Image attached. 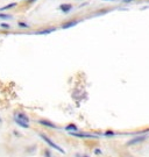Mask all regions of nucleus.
<instances>
[{"label": "nucleus", "instance_id": "nucleus-17", "mask_svg": "<svg viewBox=\"0 0 149 157\" xmlns=\"http://www.w3.org/2000/svg\"><path fill=\"white\" fill-rule=\"evenodd\" d=\"M34 1H35V0H29V2H30V4H31V2H34Z\"/></svg>", "mask_w": 149, "mask_h": 157}, {"label": "nucleus", "instance_id": "nucleus-12", "mask_svg": "<svg viewBox=\"0 0 149 157\" xmlns=\"http://www.w3.org/2000/svg\"><path fill=\"white\" fill-rule=\"evenodd\" d=\"M19 26L22 27V28H28V27H29V26H28L27 23H25V22H19Z\"/></svg>", "mask_w": 149, "mask_h": 157}, {"label": "nucleus", "instance_id": "nucleus-10", "mask_svg": "<svg viewBox=\"0 0 149 157\" xmlns=\"http://www.w3.org/2000/svg\"><path fill=\"white\" fill-rule=\"evenodd\" d=\"M16 4L15 2H12V4H10V5H7V6H4V7H1L0 8V10H10V8H12V7H14Z\"/></svg>", "mask_w": 149, "mask_h": 157}, {"label": "nucleus", "instance_id": "nucleus-1", "mask_svg": "<svg viewBox=\"0 0 149 157\" xmlns=\"http://www.w3.org/2000/svg\"><path fill=\"white\" fill-rule=\"evenodd\" d=\"M14 120H15V123L19 125L20 127L29 128V118L27 117V114L22 112H18L14 114Z\"/></svg>", "mask_w": 149, "mask_h": 157}, {"label": "nucleus", "instance_id": "nucleus-4", "mask_svg": "<svg viewBox=\"0 0 149 157\" xmlns=\"http://www.w3.org/2000/svg\"><path fill=\"white\" fill-rule=\"evenodd\" d=\"M39 123L42 125V126H44V127H49V128H57V126L55 125V123H52V122H50L48 120H39Z\"/></svg>", "mask_w": 149, "mask_h": 157}, {"label": "nucleus", "instance_id": "nucleus-18", "mask_svg": "<svg viewBox=\"0 0 149 157\" xmlns=\"http://www.w3.org/2000/svg\"><path fill=\"white\" fill-rule=\"evenodd\" d=\"M124 1H126V2H127V1H132V0H124Z\"/></svg>", "mask_w": 149, "mask_h": 157}, {"label": "nucleus", "instance_id": "nucleus-11", "mask_svg": "<svg viewBox=\"0 0 149 157\" xmlns=\"http://www.w3.org/2000/svg\"><path fill=\"white\" fill-rule=\"evenodd\" d=\"M0 18H1V19H10L12 16L8 15V14H0Z\"/></svg>", "mask_w": 149, "mask_h": 157}, {"label": "nucleus", "instance_id": "nucleus-5", "mask_svg": "<svg viewBox=\"0 0 149 157\" xmlns=\"http://www.w3.org/2000/svg\"><path fill=\"white\" fill-rule=\"evenodd\" d=\"M146 140V136H138V138H134L133 140H130L128 143V146H132V144H135V143H140V142H143Z\"/></svg>", "mask_w": 149, "mask_h": 157}, {"label": "nucleus", "instance_id": "nucleus-9", "mask_svg": "<svg viewBox=\"0 0 149 157\" xmlns=\"http://www.w3.org/2000/svg\"><path fill=\"white\" fill-rule=\"evenodd\" d=\"M56 28H48V29H43V30H40V31H36L37 35H44V34H50L52 31H55Z\"/></svg>", "mask_w": 149, "mask_h": 157}, {"label": "nucleus", "instance_id": "nucleus-14", "mask_svg": "<svg viewBox=\"0 0 149 157\" xmlns=\"http://www.w3.org/2000/svg\"><path fill=\"white\" fill-rule=\"evenodd\" d=\"M44 156H46V157H51V156H50V151H49V150H46V153H44Z\"/></svg>", "mask_w": 149, "mask_h": 157}, {"label": "nucleus", "instance_id": "nucleus-19", "mask_svg": "<svg viewBox=\"0 0 149 157\" xmlns=\"http://www.w3.org/2000/svg\"><path fill=\"white\" fill-rule=\"evenodd\" d=\"M0 122H1V118H0Z\"/></svg>", "mask_w": 149, "mask_h": 157}, {"label": "nucleus", "instance_id": "nucleus-13", "mask_svg": "<svg viewBox=\"0 0 149 157\" xmlns=\"http://www.w3.org/2000/svg\"><path fill=\"white\" fill-rule=\"evenodd\" d=\"M1 27L5 28V29H8V28H10V25H7V23H1Z\"/></svg>", "mask_w": 149, "mask_h": 157}, {"label": "nucleus", "instance_id": "nucleus-8", "mask_svg": "<svg viewBox=\"0 0 149 157\" xmlns=\"http://www.w3.org/2000/svg\"><path fill=\"white\" fill-rule=\"evenodd\" d=\"M65 130H68V132H70V133H76V132L78 130V128H77L76 125L70 123V125H68V126L65 127Z\"/></svg>", "mask_w": 149, "mask_h": 157}, {"label": "nucleus", "instance_id": "nucleus-6", "mask_svg": "<svg viewBox=\"0 0 149 157\" xmlns=\"http://www.w3.org/2000/svg\"><path fill=\"white\" fill-rule=\"evenodd\" d=\"M60 8L63 13H68V12H70V10H72V6L69 5V4H63V5H61L60 6Z\"/></svg>", "mask_w": 149, "mask_h": 157}, {"label": "nucleus", "instance_id": "nucleus-7", "mask_svg": "<svg viewBox=\"0 0 149 157\" xmlns=\"http://www.w3.org/2000/svg\"><path fill=\"white\" fill-rule=\"evenodd\" d=\"M77 23H78V21H77V20H73V21H69V22L64 23V25L62 26V28H63V29H67V28H70V27H73V26H76Z\"/></svg>", "mask_w": 149, "mask_h": 157}, {"label": "nucleus", "instance_id": "nucleus-2", "mask_svg": "<svg viewBox=\"0 0 149 157\" xmlns=\"http://www.w3.org/2000/svg\"><path fill=\"white\" fill-rule=\"evenodd\" d=\"M40 136H41V138H42V140H43V141L46 142V143H48L50 147L54 148L55 150L60 151V153H62V154H64V153H65V151H64V150H63V149H62V148H61L58 144H56V143H55L54 141H51V138H49L48 136H47V135H44V134H41Z\"/></svg>", "mask_w": 149, "mask_h": 157}, {"label": "nucleus", "instance_id": "nucleus-16", "mask_svg": "<svg viewBox=\"0 0 149 157\" xmlns=\"http://www.w3.org/2000/svg\"><path fill=\"white\" fill-rule=\"evenodd\" d=\"M94 153H96V154H101V151H100V150H96Z\"/></svg>", "mask_w": 149, "mask_h": 157}, {"label": "nucleus", "instance_id": "nucleus-3", "mask_svg": "<svg viewBox=\"0 0 149 157\" xmlns=\"http://www.w3.org/2000/svg\"><path fill=\"white\" fill-rule=\"evenodd\" d=\"M72 136H76V138H96L94 135L92 134H88V133H70Z\"/></svg>", "mask_w": 149, "mask_h": 157}, {"label": "nucleus", "instance_id": "nucleus-15", "mask_svg": "<svg viewBox=\"0 0 149 157\" xmlns=\"http://www.w3.org/2000/svg\"><path fill=\"white\" fill-rule=\"evenodd\" d=\"M77 157H89L88 155H77Z\"/></svg>", "mask_w": 149, "mask_h": 157}]
</instances>
